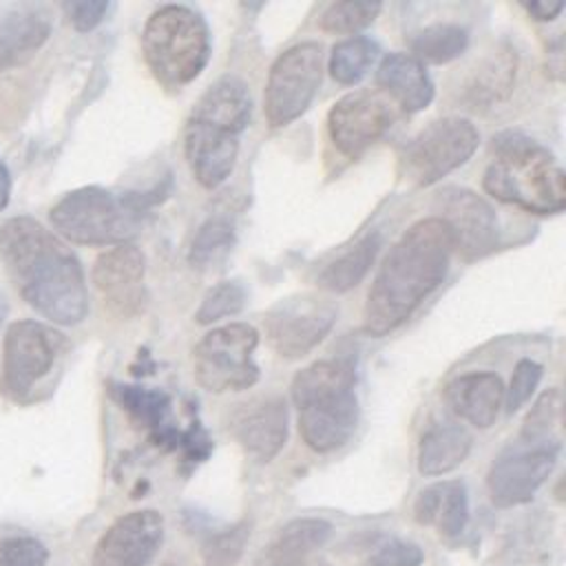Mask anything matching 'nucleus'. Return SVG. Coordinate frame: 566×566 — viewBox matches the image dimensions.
<instances>
[{
  "instance_id": "nucleus-1",
  "label": "nucleus",
  "mask_w": 566,
  "mask_h": 566,
  "mask_svg": "<svg viewBox=\"0 0 566 566\" xmlns=\"http://www.w3.org/2000/svg\"><path fill=\"white\" fill-rule=\"evenodd\" d=\"M0 259L20 296L46 321L77 325L88 292L77 256L38 219L11 217L0 226Z\"/></svg>"
},
{
  "instance_id": "nucleus-2",
  "label": "nucleus",
  "mask_w": 566,
  "mask_h": 566,
  "mask_svg": "<svg viewBox=\"0 0 566 566\" xmlns=\"http://www.w3.org/2000/svg\"><path fill=\"white\" fill-rule=\"evenodd\" d=\"M453 252V234L442 219L427 217L409 226L371 281L363 332L378 338L400 327L444 281Z\"/></svg>"
},
{
  "instance_id": "nucleus-3",
  "label": "nucleus",
  "mask_w": 566,
  "mask_h": 566,
  "mask_svg": "<svg viewBox=\"0 0 566 566\" xmlns=\"http://www.w3.org/2000/svg\"><path fill=\"white\" fill-rule=\"evenodd\" d=\"M250 113V91L234 75L217 80L195 104L184 128V153L203 188L212 190L230 177Z\"/></svg>"
},
{
  "instance_id": "nucleus-4",
  "label": "nucleus",
  "mask_w": 566,
  "mask_h": 566,
  "mask_svg": "<svg viewBox=\"0 0 566 566\" xmlns=\"http://www.w3.org/2000/svg\"><path fill=\"white\" fill-rule=\"evenodd\" d=\"M491 153L482 179L491 197L535 214L564 210L566 177L548 148L520 130H504L493 137Z\"/></svg>"
},
{
  "instance_id": "nucleus-5",
  "label": "nucleus",
  "mask_w": 566,
  "mask_h": 566,
  "mask_svg": "<svg viewBox=\"0 0 566 566\" xmlns=\"http://www.w3.org/2000/svg\"><path fill=\"white\" fill-rule=\"evenodd\" d=\"M356 374L349 360H318L292 380L303 442L316 453L340 449L358 424Z\"/></svg>"
},
{
  "instance_id": "nucleus-6",
  "label": "nucleus",
  "mask_w": 566,
  "mask_h": 566,
  "mask_svg": "<svg viewBox=\"0 0 566 566\" xmlns=\"http://www.w3.org/2000/svg\"><path fill=\"white\" fill-rule=\"evenodd\" d=\"M148 195H117L102 186H82L51 208L49 219L57 234L77 245H122L137 232Z\"/></svg>"
},
{
  "instance_id": "nucleus-7",
  "label": "nucleus",
  "mask_w": 566,
  "mask_h": 566,
  "mask_svg": "<svg viewBox=\"0 0 566 566\" xmlns=\"http://www.w3.org/2000/svg\"><path fill=\"white\" fill-rule=\"evenodd\" d=\"M142 53L157 82L170 88L186 86L208 64V24L186 4H164L144 24Z\"/></svg>"
},
{
  "instance_id": "nucleus-8",
  "label": "nucleus",
  "mask_w": 566,
  "mask_h": 566,
  "mask_svg": "<svg viewBox=\"0 0 566 566\" xmlns=\"http://www.w3.org/2000/svg\"><path fill=\"white\" fill-rule=\"evenodd\" d=\"M259 332L248 323H228L210 329L192 349V374L212 391H241L259 380L254 352Z\"/></svg>"
},
{
  "instance_id": "nucleus-9",
  "label": "nucleus",
  "mask_w": 566,
  "mask_h": 566,
  "mask_svg": "<svg viewBox=\"0 0 566 566\" xmlns=\"http://www.w3.org/2000/svg\"><path fill=\"white\" fill-rule=\"evenodd\" d=\"M480 133L473 122L464 117H442L424 126L402 150L400 170L402 177L427 188L442 177L464 166L478 150Z\"/></svg>"
},
{
  "instance_id": "nucleus-10",
  "label": "nucleus",
  "mask_w": 566,
  "mask_h": 566,
  "mask_svg": "<svg viewBox=\"0 0 566 566\" xmlns=\"http://www.w3.org/2000/svg\"><path fill=\"white\" fill-rule=\"evenodd\" d=\"M60 347L62 338L49 325L33 318L13 321L2 338L0 391L13 402H27L53 369Z\"/></svg>"
},
{
  "instance_id": "nucleus-11",
  "label": "nucleus",
  "mask_w": 566,
  "mask_h": 566,
  "mask_svg": "<svg viewBox=\"0 0 566 566\" xmlns=\"http://www.w3.org/2000/svg\"><path fill=\"white\" fill-rule=\"evenodd\" d=\"M323 77V46L318 42H301L285 49L270 66L263 113L272 128H281L298 119L312 104Z\"/></svg>"
},
{
  "instance_id": "nucleus-12",
  "label": "nucleus",
  "mask_w": 566,
  "mask_h": 566,
  "mask_svg": "<svg viewBox=\"0 0 566 566\" xmlns=\"http://www.w3.org/2000/svg\"><path fill=\"white\" fill-rule=\"evenodd\" d=\"M559 455V440H524L517 438L504 449L486 473V491L497 509L526 504L548 480Z\"/></svg>"
},
{
  "instance_id": "nucleus-13",
  "label": "nucleus",
  "mask_w": 566,
  "mask_h": 566,
  "mask_svg": "<svg viewBox=\"0 0 566 566\" xmlns=\"http://www.w3.org/2000/svg\"><path fill=\"white\" fill-rule=\"evenodd\" d=\"M338 310L316 294H292L276 301L265 314V338L287 360L310 354L334 327Z\"/></svg>"
},
{
  "instance_id": "nucleus-14",
  "label": "nucleus",
  "mask_w": 566,
  "mask_h": 566,
  "mask_svg": "<svg viewBox=\"0 0 566 566\" xmlns=\"http://www.w3.org/2000/svg\"><path fill=\"white\" fill-rule=\"evenodd\" d=\"M394 122V104L380 91L358 88L340 99L327 113V135L338 153L356 157L376 144Z\"/></svg>"
},
{
  "instance_id": "nucleus-15",
  "label": "nucleus",
  "mask_w": 566,
  "mask_h": 566,
  "mask_svg": "<svg viewBox=\"0 0 566 566\" xmlns=\"http://www.w3.org/2000/svg\"><path fill=\"white\" fill-rule=\"evenodd\" d=\"M164 542V517L153 509L117 517L97 539L91 566H148Z\"/></svg>"
},
{
  "instance_id": "nucleus-16",
  "label": "nucleus",
  "mask_w": 566,
  "mask_h": 566,
  "mask_svg": "<svg viewBox=\"0 0 566 566\" xmlns=\"http://www.w3.org/2000/svg\"><path fill=\"white\" fill-rule=\"evenodd\" d=\"M440 217L451 234L455 252L464 261L480 259L497 245L500 228L495 210L467 188H447L438 197Z\"/></svg>"
},
{
  "instance_id": "nucleus-17",
  "label": "nucleus",
  "mask_w": 566,
  "mask_h": 566,
  "mask_svg": "<svg viewBox=\"0 0 566 566\" xmlns=\"http://www.w3.org/2000/svg\"><path fill=\"white\" fill-rule=\"evenodd\" d=\"M228 429L256 462H270L287 440V405L281 396H256L237 405Z\"/></svg>"
},
{
  "instance_id": "nucleus-18",
  "label": "nucleus",
  "mask_w": 566,
  "mask_h": 566,
  "mask_svg": "<svg viewBox=\"0 0 566 566\" xmlns=\"http://www.w3.org/2000/svg\"><path fill=\"white\" fill-rule=\"evenodd\" d=\"M146 259L133 243L104 250L93 263V285L102 294L104 305L117 316H133L144 301Z\"/></svg>"
},
{
  "instance_id": "nucleus-19",
  "label": "nucleus",
  "mask_w": 566,
  "mask_h": 566,
  "mask_svg": "<svg viewBox=\"0 0 566 566\" xmlns=\"http://www.w3.org/2000/svg\"><path fill=\"white\" fill-rule=\"evenodd\" d=\"M451 411L478 429L491 427L504 407L502 378L491 371H471L453 378L444 389Z\"/></svg>"
},
{
  "instance_id": "nucleus-20",
  "label": "nucleus",
  "mask_w": 566,
  "mask_h": 566,
  "mask_svg": "<svg viewBox=\"0 0 566 566\" xmlns=\"http://www.w3.org/2000/svg\"><path fill=\"white\" fill-rule=\"evenodd\" d=\"M378 91L407 113L424 111L433 102V82L422 62L409 53H389L376 71Z\"/></svg>"
},
{
  "instance_id": "nucleus-21",
  "label": "nucleus",
  "mask_w": 566,
  "mask_h": 566,
  "mask_svg": "<svg viewBox=\"0 0 566 566\" xmlns=\"http://www.w3.org/2000/svg\"><path fill=\"white\" fill-rule=\"evenodd\" d=\"M413 517L422 526H436L442 539H458L469 522V493L464 482L447 480L422 489L413 502Z\"/></svg>"
},
{
  "instance_id": "nucleus-22",
  "label": "nucleus",
  "mask_w": 566,
  "mask_h": 566,
  "mask_svg": "<svg viewBox=\"0 0 566 566\" xmlns=\"http://www.w3.org/2000/svg\"><path fill=\"white\" fill-rule=\"evenodd\" d=\"M332 535V524L321 517L290 520L261 551L254 566H301Z\"/></svg>"
},
{
  "instance_id": "nucleus-23",
  "label": "nucleus",
  "mask_w": 566,
  "mask_h": 566,
  "mask_svg": "<svg viewBox=\"0 0 566 566\" xmlns=\"http://www.w3.org/2000/svg\"><path fill=\"white\" fill-rule=\"evenodd\" d=\"M51 22L40 11H11L0 20V71L27 64L49 40Z\"/></svg>"
},
{
  "instance_id": "nucleus-24",
  "label": "nucleus",
  "mask_w": 566,
  "mask_h": 566,
  "mask_svg": "<svg viewBox=\"0 0 566 566\" xmlns=\"http://www.w3.org/2000/svg\"><path fill=\"white\" fill-rule=\"evenodd\" d=\"M471 433L455 422L429 427L418 447V471L422 475H442L460 467L471 451Z\"/></svg>"
},
{
  "instance_id": "nucleus-25",
  "label": "nucleus",
  "mask_w": 566,
  "mask_h": 566,
  "mask_svg": "<svg viewBox=\"0 0 566 566\" xmlns=\"http://www.w3.org/2000/svg\"><path fill=\"white\" fill-rule=\"evenodd\" d=\"M382 237L378 232H369L360 237L349 250L340 252L334 261H329L321 274H318V287L343 294L356 287L369 272L371 263L376 261V254L380 252Z\"/></svg>"
},
{
  "instance_id": "nucleus-26",
  "label": "nucleus",
  "mask_w": 566,
  "mask_h": 566,
  "mask_svg": "<svg viewBox=\"0 0 566 566\" xmlns=\"http://www.w3.org/2000/svg\"><path fill=\"white\" fill-rule=\"evenodd\" d=\"M469 46V31L453 22H436L409 38V49L418 62L447 64L460 57Z\"/></svg>"
},
{
  "instance_id": "nucleus-27",
  "label": "nucleus",
  "mask_w": 566,
  "mask_h": 566,
  "mask_svg": "<svg viewBox=\"0 0 566 566\" xmlns=\"http://www.w3.org/2000/svg\"><path fill=\"white\" fill-rule=\"evenodd\" d=\"M234 241H237V234L230 219L210 217L199 226V230L190 241L188 263L201 272L212 270L226 261Z\"/></svg>"
},
{
  "instance_id": "nucleus-28",
  "label": "nucleus",
  "mask_w": 566,
  "mask_h": 566,
  "mask_svg": "<svg viewBox=\"0 0 566 566\" xmlns=\"http://www.w3.org/2000/svg\"><path fill=\"white\" fill-rule=\"evenodd\" d=\"M376 57L378 44L374 40L365 35H352L332 46L327 69L338 84L354 86L369 73Z\"/></svg>"
},
{
  "instance_id": "nucleus-29",
  "label": "nucleus",
  "mask_w": 566,
  "mask_h": 566,
  "mask_svg": "<svg viewBox=\"0 0 566 566\" xmlns=\"http://www.w3.org/2000/svg\"><path fill=\"white\" fill-rule=\"evenodd\" d=\"M513 80H515V53L511 49H500L478 71L471 84L473 102L491 104L506 97Z\"/></svg>"
},
{
  "instance_id": "nucleus-30",
  "label": "nucleus",
  "mask_w": 566,
  "mask_h": 566,
  "mask_svg": "<svg viewBox=\"0 0 566 566\" xmlns=\"http://www.w3.org/2000/svg\"><path fill=\"white\" fill-rule=\"evenodd\" d=\"M250 537V522H237L232 526L208 533L201 542L203 566H237Z\"/></svg>"
},
{
  "instance_id": "nucleus-31",
  "label": "nucleus",
  "mask_w": 566,
  "mask_h": 566,
  "mask_svg": "<svg viewBox=\"0 0 566 566\" xmlns=\"http://www.w3.org/2000/svg\"><path fill=\"white\" fill-rule=\"evenodd\" d=\"M378 2H332L318 18V27L325 33L336 35H356L367 29L380 13Z\"/></svg>"
},
{
  "instance_id": "nucleus-32",
  "label": "nucleus",
  "mask_w": 566,
  "mask_h": 566,
  "mask_svg": "<svg viewBox=\"0 0 566 566\" xmlns=\"http://www.w3.org/2000/svg\"><path fill=\"white\" fill-rule=\"evenodd\" d=\"M243 305H245L243 285L237 281H221L203 294V298L195 312V321L199 325H212L221 318L237 316L243 310Z\"/></svg>"
},
{
  "instance_id": "nucleus-33",
  "label": "nucleus",
  "mask_w": 566,
  "mask_h": 566,
  "mask_svg": "<svg viewBox=\"0 0 566 566\" xmlns=\"http://www.w3.org/2000/svg\"><path fill=\"white\" fill-rule=\"evenodd\" d=\"M559 416H562L559 391L553 387V389L544 391L535 400L531 411L526 413V418L522 422L520 438H524V440H548V438H555L553 429L559 424Z\"/></svg>"
},
{
  "instance_id": "nucleus-34",
  "label": "nucleus",
  "mask_w": 566,
  "mask_h": 566,
  "mask_svg": "<svg viewBox=\"0 0 566 566\" xmlns=\"http://www.w3.org/2000/svg\"><path fill=\"white\" fill-rule=\"evenodd\" d=\"M542 374H544V367L537 360H533V358L517 360V365L513 369V376H511V382L504 389L506 413L520 411L531 400V396L535 394V389L542 380Z\"/></svg>"
},
{
  "instance_id": "nucleus-35",
  "label": "nucleus",
  "mask_w": 566,
  "mask_h": 566,
  "mask_svg": "<svg viewBox=\"0 0 566 566\" xmlns=\"http://www.w3.org/2000/svg\"><path fill=\"white\" fill-rule=\"evenodd\" d=\"M422 562L424 551L416 542L398 535L382 537L369 553L371 566H422Z\"/></svg>"
},
{
  "instance_id": "nucleus-36",
  "label": "nucleus",
  "mask_w": 566,
  "mask_h": 566,
  "mask_svg": "<svg viewBox=\"0 0 566 566\" xmlns=\"http://www.w3.org/2000/svg\"><path fill=\"white\" fill-rule=\"evenodd\" d=\"M49 548L29 535L0 539V566H46Z\"/></svg>"
},
{
  "instance_id": "nucleus-37",
  "label": "nucleus",
  "mask_w": 566,
  "mask_h": 566,
  "mask_svg": "<svg viewBox=\"0 0 566 566\" xmlns=\"http://www.w3.org/2000/svg\"><path fill=\"white\" fill-rule=\"evenodd\" d=\"M111 9L108 2H97V0H91V2H69L64 4V11H66V18L69 22L73 24L75 31L80 33H88L93 31L106 15V11Z\"/></svg>"
},
{
  "instance_id": "nucleus-38",
  "label": "nucleus",
  "mask_w": 566,
  "mask_h": 566,
  "mask_svg": "<svg viewBox=\"0 0 566 566\" xmlns=\"http://www.w3.org/2000/svg\"><path fill=\"white\" fill-rule=\"evenodd\" d=\"M524 9L528 11V15L533 20L551 22V20H555L562 13L564 4L562 2H528V4H524Z\"/></svg>"
},
{
  "instance_id": "nucleus-39",
  "label": "nucleus",
  "mask_w": 566,
  "mask_h": 566,
  "mask_svg": "<svg viewBox=\"0 0 566 566\" xmlns=\"http://www.w3.org/2000/svg\"><path fill=\"white\" fill-rule=\"evenodd\" d=\"M9 197H11V172L7 164L0 159V212L7 208Z\"/></svg>"
},
{
  "instance_id": "nucleus-40",
  "label": "nucleus",
  "mask_w": 566,
  "mask_h": 566,
  "mask_svg": "<svg viewBox=\"0 0 566 566\" xmlns=\"http://www.w3.org/2000/svg\"><path fill=\"white\" fill-rule=\"evenodd\" d=\"M301 566H327V564H321V562H305V564H301Z\"/></svg>"
}]
</instances>
